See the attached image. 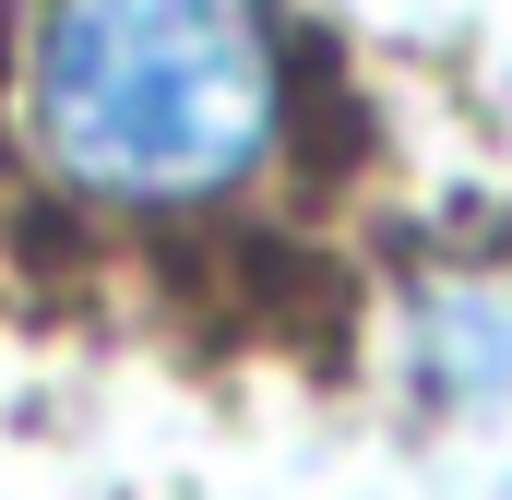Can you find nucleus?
<instances>
[{"label": "nucleus", "instance_id": "nucleus-1", "mask_svg": "<svg viewBox=\"0 0 512 500\" xmlns=\"http://www.w3.org/2000/svg\"><path fill=\"white\" fill-rule=\"evenodd\" d=\"M262 0H48L24 60V131L84 203H215L274 143Z\"/></svg>", "mask_w": 512, "mask_h": 500}, {"label": "nucleus", "instance_id": "nucleus-2", "mask_svg": "<svg viewBox=\"0 0 512 500\" xmlns=\"http://www.w3.org/2000/svg\"><path fill=\"white\" fill-rule=\"evenodd\" d=\"M417 346H429V393H501L512 381V310L501 298H465V286H441L429 310H417Z\"/></svg>", "mask_w": 512, "mask_h": 500}]
</instances>
